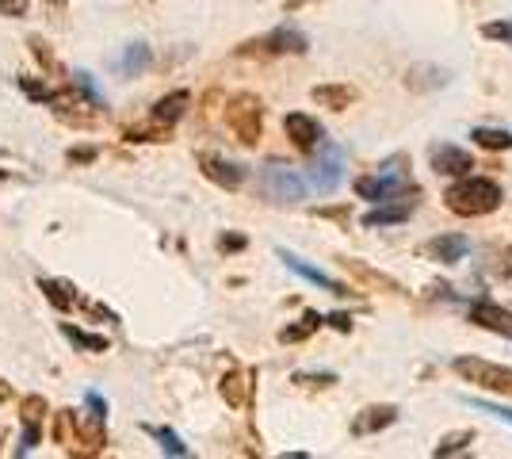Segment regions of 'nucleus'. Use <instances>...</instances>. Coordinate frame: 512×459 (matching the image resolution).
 Masks as SVG:
<instances>
[{
	"instance_id": "42",
	"label": "nucleus",
	"mask_w": 512,
	"mask_h": 459,
	"mask_svg": "<svg viewBox=\"0 0 512 459\" xmlns=\"http://www.w3.org/2000/svg\"><path fill=\"white\" fill-rule=\"evenodd\" d=\"M0 16H8V20L27 16V0H0Z\"/></svg>"
},
{
	"instance_id": "20",
	"label": "nucleus",
	"mask_w": 512,
	"mask_h": 459,
	"mask_svg": "<svg viewBox=\"0 0 512 459\" xmlns=\"http://www.w3.org/2000/svg\"><path fill=\"white\" fill-rule=\"evenodd\" d=\"M321 326H325V314H318V310H306L299 322H291V326L279 329V345H299V341H306V337H314Z\"/></svg>"
},
{
	"instance_id": "46",
	"label": "nucleus",
	"mask_w": 512,
	"mask_h": 459,
	"mask_svg": "<svg viewBox=\"0 0 512 459\" xmlns=\"http://www.w3.org/2000/svg\"><path fill=\"white\" fill-rule=\"evenodd\" d=\"M0 444H4V425H0Z\"/></svg>"
},
{
	"instance_id": "2",
	"label": "nucleus",
	"mask_w": 512,
	"mask_h": 459,
	"mask_svg": "<svg viewBox=\"0 0 512 459\" xmlns=\"http://www.w3.org/2000/svg\"><path fill=\"white\" fill-rule=\"evenodd\" d=\"M226 127L234 131L241 146H256L264 134V104L253 92H237L234 100L226 104Z\"/></svg>"
},
{
	"instance_id": "10",
	"label": "nucleus",
	"mask_w": 512,
	"mask_h": 459,
	"mask_svg": "<svg viewBox=\"0 0 512 459\" xmlns=\"http://www.w3.org/2000/svg\"><path fill=\"white\" fill-rule=\"evenodd\" d=\"M199 169H203V176L211 184L226 188V192H237L245 184V169L234 165V161H226V157H218V153H199Z\"/></svg>"
},
{
	"instance_id": "1",
	"label": "nucleus",
	"mask_w": 512,
	"mask_h": 459,
	"mask_svg": "<svg viewBox=\"0 0 512 459\" xmlns=\"http://www.w3.org/2000/svg\"><path fill=\"white\" fill-rule=\"evenodd\" d=\"M444 207L459 219H482L501 207V184L490 176H459L444 192Z\"/></svg>"
},
{
	"instance_id": "26",
	"label": "nucleus",
	"mask_w": 512,
	"mask_h": 459,
	"mask_svg": "<svg viewBox=\"0 0 512 459\" xmlns=\"http://www.w3.org/2000/svg\"><path fill=\"white\" fill-rule=\"evenodd\" d=\"M470 444H474V429H459V433H448V437H440V444L432 448V456H436V459L463 456V452H470Z\"/></svg>"
},
{
	"instance_id": "38",
	"label": "nucleus",
	"mask_w": 512,
	"mask_h": 459,
	"mask_svg": "<svg viewBox=\"0 0 512 459\" xmlns=\"http://www.w3.org/2000/svg\"><path fill=\"white\" fill-rule=\"evenodd\" d=\"M85 410H88V417H96V421H107V402H104V394L88 391V394H85Z\"/></svg>"
},
{
	"instance_id": "25",
	"label": "nucleus",
	"mask_w": 512,
	"mask_h": 459,
	"mask_svg": "<svg viewBox=\"0 0 512 459\" xmlns=\"http://www.w3.org/2000/svg\"><path fill=\"white\" fill-rule=\"evenodd\" d=\"M470 142L482 146V150H493V153L512 150V134L497 131V127H474V131H470Z\"/></svg>"
},
{
	"instance_id": "27",
	"label": "nucleus",
	"mask_w": 512,
	"mask_h": 459,
	"mask_svg": "<svg viewBox=\"0 0 512 459\" xmlns=\"http://www.w3.org/2000/svg\"><path fill=\"white\" fill-rule=\"evenodd\" d=\"M73 85H77V92H81V100H85L88 108H96V111H104V108H107L104 92L96 88V81L88 77L85 69H77V73H73Z\"/></svg>"
},
{
	"instance_id": "41",
	"label": "nucleus",
	"mask_w": 512,
	"mask_h": 459,
	"mask_svg": "<svg viewBox=\"0 0 512 459\" xmlns=\"http://www.w3.org/2000/svg\"><path fill=\"white\" fill-rule=\"evenodd\" d=\"M493 272H497L501 280H509V276H512V245H505V249L497 253V264H493Z\"/></svg>"
},
{
	"instance_id": "7",
	"label": "nucleus",
	"mask_w": 512,
	"mask_h": 459,
	"mask_svg": "<svg viewBox=\"0 0 512 459\" xmlns=\"http://www.w3.org/2000/svg\"><path fill=\"white\" fill-rule=\"evenodd\" d=\"M417 203H421V188L413 184L409 192H402V196H394V199H383L375 211H367L363 215V226L367 230H383V226H398V222H406L413 211H417Z\"/></svg>"
},
{
	"instance_id": "17",
	"label": "nucleus",
	"mask_w": 512,
	"mask_h": 459,
	"mask_svg": "<svg viewBox=\"0 0 512 459\" xmlns=\"http://www.w3.org/2000/svg\"><path fill=\"white\" fill-rule=\"evenodd\" d=\"M341 268H344V272H352L360 284L375 287V291H386V295H402V291H406V287L398 284L394 276H386V272H379V268H371V264H363V261H352V257H348V261H341Z\"/></svg>"
},
{
	"instance_id": "34",
	"label": "nucleus",
	"mask_w": 512,
	"mask_h": 459,
	"mask_svg": "<svg viewBox=\"0 0 512 459\" xmlns=\"http://www.w3.org/2000/svg\"><path fill=\"white\" fill-rule=\"evenodd\" d=\"M482 39H493V43H505V46H512V20L482 23Z\"/></svg>"
},
{
	"instance_id": "37",
	"label": "nucleus",
	"mask_w": 512,
	"mask_h": 459,
	"mask_svg": "<svg viewBox=\"0 0 512 459\" xmlns=\"http://www.w3.org/2000/svg\"><path fill=\"white\" fill-rule=\"evenodd\" d=\"M46 417V398L43 394H27L23 398V421H43Z\"/></svg>"
},
{
	"instance_id": "15",
	"label": "nucleus",
	"mask_w": 512,
	"mask_h": 459,
	"mask_svg": "<svg viewBox=\"0 0 512 459\" xmlns=\"http://www.w3.org/2000/svg\"><path fill=\"white\" fill-rule=\"evenodd\" d=\"M192 108V92L188 88H176L169 96H161L157 104L150 108V119L153 123H161V127H176L180 119H184V111Z\"/></svg>"
},
{
	"instance_id": "4",
	"label": "nucleus",
	"mask_w": 512,
	"mask_h": 459,
	"mask_svg": "<svg viewBox=\"0 0 512 459\" xmlns=\"http://www.w3.org/2000/svg\"><path fill=\"white\" fill-rule=\"evenodd\" d=\"M451 368H455V375H463L467 383L482 387V391L509 394L512 398V368H501V364H490V360H478V356H455Z\"/></svg>"
},
{
	"instance_id": "16",
	"label": "nucleus",
	"mask_w": 512,
	"mask_h": 459,
	"mask_svg": "<svg viewBox=\"0 0 512 459\" xmlns=\"http://www.w3.org/2000/svg\"><path fill=\"white\" fill-rule=\"evenodd\" d=\"M218 391H222V398H226V406L245 410L249 398H253V372H241V368L226 372L222 375V383H218Z\"/></svg>"
},
{
	"instance_id": "21",
	"label": "nucleus",
	"mask_w": 512,
	"mask_h": 459,
	"mask_svg": "<svg viewBox=\"0 0 512 459\" xmlns=\"http://www.w3.org/2000/svg\"><path fill=\"white\" fill-rule=\"evenodd\" d=\"M150 66H153V50L146 43L123 46V58H119V73L123 77H142Z\"/></svg>"
},
{
	"instance_id": "24",
	"label": "nucleus",
	"mask_w": 512,
	"mask_h": 459,
	"mask_svg": "<svg viewBox=\"0 0 512 459\" xmlns=\"http://www.w3.org/2000/svg\"><path fill=\"white\" fill-rule=\"evenodd\" d=\"M39 291L46 295V303L58 306V310H73L77 306V295H73V284H65V280H39Z\"/></svg>"
},
{
	"instance_id": "33",
	"label": "nucleus",
	"mask_w": 512,
	"mask_h": 459,
	"mask_svg": "<svg viewBox=\"0 0 512 459\" xmlns=\"http://www.w3.org/2000/svg\"><path fill=\"white\" fill-rule=\"evenodd\" d=\"M39 440H43V429H39V421H23V437L16 444V456H27V452H35L39 448Z\"/></svg>"
},
{
	"instance_id": "9",
	"label": "nucleus",
	"mask_w": 512,
	"mask_h": 459,
	"mask_svg": "<svg viewBox=\"0 0 512 459\" xmlns=\"http://www.w3.org/2000/svg\"><path fill=\"white\" fill-rule=\"evenodd\" d=\"M279 253V261L287 264L295 276H302L306 284H314V287H321V291H329V295H337V299H344V295H352L348 291V284H341V280H333V276H325L321 268H314V264H306L302 257H295V253H287V249H276Z\"/></svg>"
},
{
	"instance_id": "19",
	"label": "nucleus",
	"mask_w": 512,
	"mask_h": 459,
	"mask_svg": "<svg viewBox=\"0 0 512 459\" xmlns=\"http://www.w3.org/2000/svg\"><path fill=\"white\" fill-rule=\"evenodd\" d=\"M310 100L321 104V108H329V111H344L348 104H356V100H360V92H356L352 85H314L310 88Z\"/></svg>"
},
{
	"instance_id": "40",
	"label": "nucleus",
	"mask_w": 512,
	"mask_h": 459,
	"mask_svg": "<svg viewBox=\"0 0 512 459\" xmlns=\"http://www.w3.org/2000/svg\"><path fill=\"white\" fill-rule=\"evenodd\" d=\"M245 245H249L245 234H222V238H218V249H222V253H241Z\"/></svg>"
},
{
	"instance_id": "36",
	"label": "nucleus",
	"mask_w": 512,
	"mask_h": 459,
	"mask_svg": "<svg viewBox=\"0 0 512 459\" xmlns=\"http://www.w3.org/2000/svg\"><path fill=\"white\" fill-rule=\"evenodd\" d=\"M470 410H478V414H490V417H497V421L512 425V410H509V406H497V402H482V398H474V402H470Z\"/></svg>"
},
{
	"instance_id": "6",
	"label": "nucleus",
	"mask_w": 512,
	"mask_h": 459,
	"mask_svg": "<svg viewBox=\"0 0 512 459\" xmlns=\"http://www.w3.org/2000/svg\"><path fill=\"white\" fill-rule=\"evenodd\" d=\"M344 180V150L337 142H329V138H321L318 146H314V161H310V184L318 188L321 196H329V192H337Z\"/></svg>"
},
{
	"instance_id": "29",
	"label": "nucleus",
	"mask_w": 512,
	"mask_h": 459,
	"mask_svg": "<svg viewBox=\"0 0 512 459\" xmlns=\"http://www.w3.org/2000/svg\"><path fill=\"white\" fill-rule=\"evenodd\" d=\"M169 131L172 127H161V123L150 119V127H127L123 138H127V142H169Z\"/></svg>"
},
{
	"instance_id": "13",
	"label": "nucleus",
	"mask_w": 512,
	"mask_h": 459,
	"mask_svg": "<svg viewBox=\"0 0 512 459\" xmlns=\"http://www.w3.org/2000/svg\"><path fill=\"white\" fill-rule=\"evenodd\" d=\"M467 253H470V241L463 234H440V238L421 245V257H428V261L436 264H459L467 261Z\"/></svg>"
},
{
	"instance_id": "44",
	"label": "nucleus",
	"mask_w": 512,
	"mask_h": 459,
	"mask_svg": "<svg viewBox=\"0 0 512 459\" xmlns=\"http://www.w3.org/2000/svg\"><path fill=\"white\" fill-rule=\"evenodd\" d=\"M318 215H321V219H341V222H348V207H321Z\"/></svg>"
},
{
	"instance_id": "35",
	"label": "nucleus",
	"mask_w": 512,
	"mask_h": 459,
	"mask_svg": "<svg viewBox=\"0 0 512 459\" xmlns=\"http://www.w3.org/2000/svg\"><path fill=\"white\" fill-rule=\"evenodd\" d=\"M96 157H100V150H96V146H88V142H81V146H69V150H65V161H69V165H92Z\"/></svg>"
},
{
	"instance_id": "43",
	"label": "nucleus",
	"mask_w": 512,
	"mask_h": 459,
	"mask_svg": "<svg viewBox=\"0 0 512 459\" xmlns=\"http://www.w3.org/2000/svg\"><path fill=\"white\" fill-rule=\"evenodd\" d=\"M325 326H333L337 333H352V314H329Z\"/></svg>"
},
{
	"instance_id": "11",
	"label": "nucleus",
	"mask_w": 512,
	"mask_h": 459,
	"mask_svg": "<svg viewBox=\"0 0 512 459\" xmlns=\"http://www.w3.org/2000/svg\"><path fill=\"white\" fill-rule=\"evenodd\" d=\"M428 161H432V173L436 176H467L474 169V157L451 142H440L428 150Z\"/></svg>"
},
{
	"instance_id": "3",
	"label": "nucleus",
	"mask_w": 512,
	"mask_h": 459,
	"mask_svg": "<svg viewBox=\"0 0 512 459\" xmlns=\"http://www.w3.org/2000/svg\"><path fill=\"white\" fill-rule=\"evenodd\" d=\"M310 50V39L302 35L299 27H291V23H283V27H276V31H268L264 39H253V43H241L237 46V54L241 58H283V54H306Z\"/></svg>"
},
{
	"instance_id": "39",
	"label": "nucleus",
	"mask_w": 512,
	"mask_h": 459,
	"mask_svg": "<svg viewBox=\"0 0 512 459\" xmlns=\"http://www.w3.org/2000/svg\"><path fill=\"white\" fill-rule=\"evenodd\" d=\"M27 46L35 50V58H39V62H43L46 69L54 66V54H50V46H46V39H39V35H31V39H27Z\"/></svg>"
},
{
	"instance_id": "12",
	"label": "nucleus",
	"mask_w": 512,
	"mask_h": 459,
	"mask_svg": "<svg viewBox=\"0 0 512 459\" xmlns=\"http://www.w3.org/2000/svg\"><path fill=\"white\" fill-rule=\"evenodd\" d=\"M283 134H287V138L295 142V150H302V153H314V146L325 138L318 119H310V115H302V111H291V115L283 119Z\"/></svg>"
},
{
	"instance_id": "8",
	"label": "nucleus",
	"mask_w": 512,
	"mask_h": 459,
	"mask_svg": "<svg viewBox=\"0 0 512 459\" xmlns=\"http://www.w3.org/2000/svg\"><path fill=\"white\" fill-rule=\"evenodd\" d=\"M398 406L394 402H375V406H363L360 414L352 417V437H375V433H383L390 429L394 421H398Z\"/></svg>"
},
{
	"instance_id": "31",
	"label": "nucleus",
	"mask_w": 512,
	"mask_h": 459,
	"mask_svg": "<svg viewBox=\"0 0 512 459\" xmlns=\"http://www.w3.org/2000/svg\"><path fill=\"white\" fill-rule=\"evenodd\" d=\"M54 115L62 119V123H73V127H96L100 123V111H73V108H54Z\"/></svg>"
},
{
	"instance_id": "32",
	"label": "nucleus",
	"mask_w": 512,
	"mask_h": 459,
	"mask_svg": "<svg viewBox=\"0 0 512 459\" xmlns=\"http://www.w3.org/2000/svg\"><path fill=\"white\" fill-rule=\"evenodd\" d=\"M54 440L73 452V410H62V414L54 417Z\"/></svg>"
},
{
	"instance_id": "22",
	"label": "nucleus",
	"mask_w": 512,
	"mask_h": 459,
	"mask_svg": "<svg viewBox=\"0 0 512 459\" xmlns=\"http://www.w3.org/2000/svg\"><path fill=\"white\" fill-rule=\"evenodd\" d=\"M62 333L69 337V345L77 352H107L111 349V341L100 337V333H85V329H77L73 322H62Z\"/></svg>"
},
{
	"instance_id": "5",
	"label": "nucleus",
	"mask_w": 512,
	"mask_h": 459,
	"mask_svg": "<svg viewBox=\"0 0 512 459\" xmlns=\"http://www.w3.org/2000/svg\"><path fill=\"white\" fill-rule=\"evenodd\" d=\"M260 192H264V199L279 203V207H291V203H299L306 196V180L295 169H287L279 161H268L260 169Z\"/></svg>"
},
{
	"instance_id": "28",
	"label": "nucleus",
	"mask_w": 512,
	"mask_h": 459,
	"mask_svg": "<svg viewBox=\"0 0 512 459\" xmlns=\"http://www.w3.org/2000/svg\"><path fill=\"white\" fill-rule=\"evenodd\" d=\"M291 383H295L299 391H329V387H337V375L333 372H295L291 375Z\"/></svg>"
},
{
	"instance_id": "45",
	"label": "nucleus",
	"mask_w": 512,
	"mask_h": 459,
	"mask_svg": "<svg viewBox=\"0 0 512 459\" xmlns=\"http://www.w3.org/2000/svg\"><path fill=\"white\" fill-rule=\"evenodd\" d=\"M43 4L50 8V12H62V8H65V0H43Z\"/></svg>"
},
{
	"instance_id": "30",
	"label": "nucleus",
	"mask_w": 512,
	"mask_h": 459,
	"mask_svg": "<svg viewBox=\"0 0 512 459\" xmlns=\"http://www.w3.org/2000/svg\"><path fill=\"white\" fill-rule=\"evenodd\" d=\"M20 88L35 100V104H58V92L50 85H43L39 77H20Z\"/></svg>"
},
{
	"instance_id": "14",
	"label": "nucleus",
	"mask_w": 512,
	"mask_h": 459,
	"mask_svg": "<svg viewBox=\"0 0 512 459\" xmlns=\"http://www.w3.org/2000/svg\"><path fill=\"white\" fill-rule=\"evenodd\" d=\"M467 318L474 322V326H482V329H490V333H497V337H512V310L490 303V299H482V303L470 306Z\"/></svg>"
},
{
	"instance_id": "18",
	"label": "nucleus",
	"mask_w": 512,
	"mask_h": 459,
	"mask_svg": "<svg viewBox=\"0 0 512 459\" xmlns=\"http://www.w3.org/2000/svg\"><path fill=\"white\" fill-rule=\"evenodd\" d=\"M73 444H85V452H104L107 448V433H104V421H96V417H81L73 410Z\"/></svg>"
},
{
	"instance_id": "23",
	"label": "nucleus",
	"mask_w": 512,
	"mask_h": 459,
	"mask_svg": "<svg viewBox=\"0 0 512 459\" xmlns=\"http://www.w3.org/2000/svg\"><path fill=\"white\" fill-rule=\"evenodd\" d=\"M142 429H146V433H150V437L157 440V444H161V452H165V456H172V459L192 456V448H188L184 440L176 437L169 425H142Z\"/></svg>"
}]
</instances>
